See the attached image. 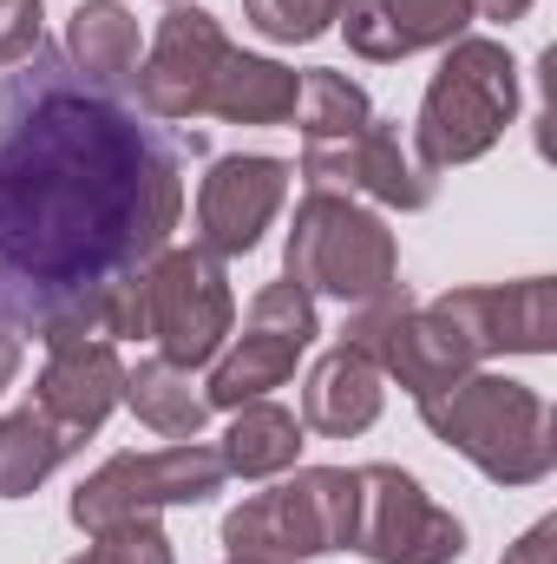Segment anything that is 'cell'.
<instances>
[{
	"label": "cell",
	"instance_id": "1",
	"mask_svg": "<svg viewBox=\"0 0 557 564\" xmlns=\"http://www.w3.org/2000/svg\"><path fill=\"white\" fill-rule=\"evenodd\" d=\"M184 151L132 99L86 86L59 46L0 73V328L139 341L151 257L184 224Z\"/></svg>",
	"mask_w": 557,
	"mask_h": 564
},
{
	"label": "cell",
	"instance_id": "2",
	"mask_svg": "<svg viewBox=\"0 0 557 564\" xmlns=\"http://www.w3.org/2000/svg\"><path fill=\"white\" fill-rule=\"evenodd\" d=\"M419 421L439 446H452L466 466H479L492 486H538L557 466L551 408L538 388L512 375H466L419 401Z\"/></svg>",
	"mask_w": 557,
	"mask_h": 564
},
{
	"label": "cell",
	"instance_id": "3",
	"mask_svg": "<svg viewBox=\"0 0 557 564\" xmlns=\"http://www.w3.org/2000/svg\"><path fill=\"white\" fill-rule=\"evenodd\" d=\"M512 119H518V59L505 53V40L459 33L446 46L439 73L426 79V99L414 119V158L439 177L452 164L485 158Z\"/></svg>",
	"mask_w": 557,
	"mask_h": 564
},
{
	"label": "cell",
	"instance_id": "4",
	"mask_svg": "<svg viewBox=\"0 0 557 564\" xmlns=\"http://www.w3.org/2000/svg\"><path fill=\"white\" fill-rule=\"evenodd\" d=\"M282 276L308 295H335V302L361 308L401 282V243L368 204L308 184L295 204L288 243H282Z\"/></svg>",
	"mask_w": 557,
	"mask_h": 564
},
{
	"label": "cell",
	"instance_id": "5",
	"mask_svg": "<svg viewBox=\"0 0 557 564\" xmlns=\"http://www.w3.org/2000/svg\"><path fill=\"white\" fill-rule=\"evenodd\" d=\"M348 539H354V473L348 466H295V479L243 499L223 519L230 558L302 564L321 552H348Z\"/></svg>",
	"mask_w": 557,
	"mask_h": 564
},
{
	"label": "cell",
	"instance_id": "6",
	"mask_svg": "<svg viewBox=\"0 0 557 564\" xmlns=\"http://www.w3.org/2000/svg\"><path fill=\"white\" fill-rule=\"evenodd\" d=\"M223 453L204 446V440H177V446H157V453H112L99 473L79 479L73 492V525L79 532H106L119 519H144V512H164V506H204L223 492Z\"/></svg>",
	"mask_w": 557,
	"mask_h": 564
},
{
	"label": "cell",
	"instance_id": "7",
	"mask_svg": "<svg viewBox=\"0 0 557 564\" xmlns=\"http://www.w3.org/2000/svg\"><path fill=\"white\" fill-rule=\"evenodd\" d=\"M139 289H144V335L157 341V355L171 368H204L237 335V295H230V276H223V257H210L197 243L151 257Z\"/></svg>",
	"mask_w": 557,
	"mask_h": 564
},
{
	"label": "cell",
	"instance_id": "8",
	"mask_svg": "<svg viewBox=\"0 0 557 564\" xmlns=\"http://www.w3.org/2000/svg\"><path fill=\"white\" fill-rule=\"evenodd\" d=\"M341 341H348V348H361V355H368L387 381H401L414 401L439 394V388H452V381H466V375L479 368V361H472V348L459 341V328H452V322H439V315H433V302H414V289H407V282H394L387 295L361 302V308L348 315Z\"/></svg>",
	"mask_w": 557,
	"mask_h": 564
},
{
	"label": "cell",
	"instance_id": "9",
	"mask_svg": "<svg viewBox=\"0 0 557 564\" xmlns=\"http://www.w3.org/2000/svg\"><path fill=\"white\" fill-rule=\"evenodd\" d=\"M321 335V315H315V295L295 289V282H263L250 295V315H243V335L223 341L210 381H204V401L210 414H237L243 401H270V388H282L295 375V361L308 355V341Z\"/></svg>",
	"mask_w": 557,
	"mask_h": 564
},
{
	"label": "cell",
	"instance_id": "10",
	"mask_svg": "<svg viewBox=\"0 0 557 564\" xmlns=\"http://www.w3.org/2000/svg\"><path fill=\"white\" fill-rule=\"evenodd\" d=\"M348 552L368 564H459L466 558V525L459 512L433 506V492L414 473L374 459L354 466V539Z\"/></svg>",
	"mask_w": 557,
	"mask_h": 564
},
{
	"label": "cell",
	"instance_id": "11",
	"mask_svg": "<svg viewBox=\"0 0 557 564\" xmlns=\"http://www.w3.org/2000/svg\"><path fill=\"white\" fill-rule=\"evenodd\" d=\"M230 53H237V46H230L223 20H217L210 7H197V0L171 7V13L157 20V33H151V53L139 59L132 106H139L144 119H157V126H190V119H204L210 86H217V73H223Z\"/></svg>",
	"mask_w": 557,
	"mask_h": 564
},
{
	"label": "cell",
	"instance_id": "12",
	"mask_svg": "<svg viewBox=\"0 0 557 564\" xmlns=\"http://www.w3.org/2000/svg\"><path fill=\"white\" fill-rule=\"evenodd\" d=\"M302 177L315 191H341V197H374L394 210H426L439 177L401 144V132L387 119H368L361 132L328 144H302Z\"/></svg>",
	"mask_w": 557,
	"mask_h": 564
},
{
	"label": "cell",
	"instance_id": "13",
	"mask_svg": "<svg viewBox=\"0 0 557 564\" xmlns=\"http://www.w3.org/2000/svg\"><path fill=\"white\" fill-rule=\"evenodd\" d=\"M288 177H295V164H282L270 151L210 158V171L197 184V250L250 257L263 243V230L276 224L282 197H288Z\"/></svg>",
	"mask_w": 557,
	"mask_h": 564
},
{
	"label": "cell",
	"instance_id": "14",
	"mask_svg": "<svg viewBox=\"0 0 557 564\" xmlns=\"http://www.w3.org/2000/svg\"><path fill=\"white\" fill-rule=\"evenodd\" d=\"M433 315L459 328V341L472 348V361H492V355H551L557 348L551 276L446 289V295L433 302Z\"/></svg>",
	"mask_w": 557,
	"mask_h": 564
},
{
	"label": "cell",
	"instance_id": "15",
	"mask_svg": "<svg viewBox=\"0 0 557 564\" xmlns=\"http://www.w3.org/2000/svg\"><path fill=\"white\" fill-rule=\"evenodd\" d=\"M26 408L40 421H53L66 440H92L99 426L112 421V408H125V361H119V341H99V335H59L46 341V368L26 394Z\"/></svg>",
	"mask_w": 557,
	"mask_h": 564
},
{
	"label": "cell",
	"instance_id": "16",
	"mask_svg": "<svg viewBox=\"0 0 557 564\" xmlns=\"http://www.w3.org/2000/svg\"><path fill=\"white\" fill-rule=\"evenodd\" d=\"M472 20V0H348L341 7V33L361 59L394 66L433 46H452Z\"/></svg>",
	"mask_w": 557,
	"mask_h": 564
},
{
	"label": "cell",
	"instance_id": "17",
	"mask_svg": "<svg viewBox=\"0 0 557 564\" xmlns=\"http://www.w3.org/2000/svg\"><path fill=\"white\" fill-rule=\"evenodd\" d=\"M381 401H387V375L361 355V348H348V341H335L315 368H308V381H302V433H321V440H354V433H368V426L381 421Z\"/></svg>",
	"mask_w": 557,
	"mask_h": 564
},
{
	"label": "cell",
	"instance_id": "18",
	"mask_svg": "<svg viewBox=\"0 0 557 564\" xmlns=\"http://www.w3.org/2000/svg\"><path fill=\"white\" fill-rule=\"evenodd\" d=\"M59 53H66V66L86 86H99L112 99H132L144 53H139V20H132L125 0H79L73 20H66V46Z\"/></svg>",
	"mask_w": 557,
	"mask_h": 564
},
{
	"label": "cell",
	"instance_id": "19",
	"mask_svg": "<svg viewBox=\"0 0 557 564\" xmlns=\"http://www.w3.org/2000/svg\"><path fill=\"white\" fill-rule=\"evenodd\" d=\"M295 93H302V73H288L282 59L230 53L223 73H217V86H210L204 119H230V126H288V119H295Z\"/></svg>",
	"mask_w": 557,
	"mask_h": 564
},
{
	"label": "cell",
	"instance_id": "20",
	"mask_svg": "<svg viewBox=\"0 0 557 564\" xmlns=\"http://www.w3.org/2000/svg\"><path fill=\"white\" fill-rule=\"evenodd\" d=\"M125 408H132L151 433H164V440H197L204 421H210V401H204V388L190 381V368H171L164 355L125 368Z\"/></svg>",
	"mask_w": 557,
	"mask_h": 564
},
{
	"label": "cell",
	"instance_id": "21",
	"mask_svg": "<svg viewBox=\"0 0 557 564\" xmlns=\"http://www.w3.org/2000/svg\"><path fill=\"white\" fill-rule=\"evenodd\" d=\"M223 473L237 479H270V473H288L302 459V421L276 408V401H243L230 414V433H223Z\"/></svg>",
	"mask_w": 557,
	"mask_h": 564
},
{
	"label": "cell",
	"instance_id": "22",
	"mask_svg": "<svg viewBox=\"0 0 557 564\" xmlns=\"http://www.w3.org/2000/svg\"><path fill=\"white\" fill-rule=\"evenodd\" d=\"M73 453H79V440H66L59 426L40 421L33 408L0 414V499H26V492L46 486Z\"/></svg>",
	"mask_w": 557,
	"mask_h": 564
},
{
	"label": "cell",
	"instance_id": "23",
	"mask_svg": "<svg viewBox=\"0 0 557 564\" xmlns=\"http://www.w3.org/2000/svg\"><path fill=\"white\" fill-rule=\"evenodd\" d=\"M374 119V99L348 79V73H328V66H308L302 73V93H295V126H302V144H328L348 139Z\"/></svg>",
	"mask_w": 557,
	"mask_h": 564
},
{
	"label": "cell",
	"instance_id": "24",
	"mask_svg": "<svg viewBox=\"0 0 557 564\" xmlns=\"http://www.w3.org/2000/svg\"><path fill=\"white\" fill-rule=\"evenodd\" d=\"M341 7L348 0H243V20L276 46H308L341 20Z\"/></svg>",
	"mask_w": 557,
	"mask_h": 564
},
{
	"label": "cell",
	"instance_id": "25",
	"mask_svg": "<svg viewBox=\"0 0 557 564\" xmlns=\"http://www.w3.org/2000/svg\"><path fill=\"white\" fill-rule=\"evenodd\" d=\"M73 564H177V552H171L157 512H144V519H119V525L92 532V545Z\"/></svg>",
	"mask_w": 557,
	"mask_h": 564
},
{
	"label": "cell",
	"instance_id": "26",
	"mask_svg": "<svg viewBox=\"0 0 557 564\" xmlns=\"http://www.w3.org/2000/svg\"><path fill=\"white\" fill-rule=\"evenodd\" d=\"M46 46V0H0V73Z\"/></svg>",
	"mask_w": 557,
	"mask_h": 564
},
{
	"label": "cell",
	"instance_id": "27",
	"mask_svg": "<svg viewBox=\"0 0 557 564\" xmlns=\"http://www.w3.org/2000/svg\"><path fill=\"white\" fill-rule=\"evenodd\" d=\"M551 552H557V519H538V525L505 552V564H551Z\"/></svg>",
	"mask_w": 557,
	"mask_h": 564
},
{
	"label": "cell",
	"instance_id": "28",
	"mask_svg": "<svg viewBox=\"0 0 557 564\" xmlns=\"http://www.w3.org/2000/svg\"><path fill=\"white\" fill-rule=\"evenodd\" d=\"M20 361H26V348H20V335L13 328H0V394L20 381Z\"/></svg>",
	"mask_w": 557,
	"mask_h": 564
},
{
	"label": "cell",
	"instance_id": "29",
	"mask_svg": "<svg viewBox=\"0 0 557 564\" xmlns=\"http://www.w3.org/2000/svg\"><path fill=\"white\" fill-rule=\"evenodd\" d=\"M472 13L505 20V26H512V20H525V13H532V0H472Z\"/></svg>",
	"mask_w": 557,
	"mask_h": 564
},
{
	"label": "cell",
	"instance_id": "30",
	"mask_svg": "<svg viewBox=\"0 0 557 564\" xmlns=\"http://www.w3.org/2000/svg\"><path fill=\"white\" fill-rule=\"evenodd\" d=\"M230 564H282V558H230Z\"/></svg>",
	"mask_w": 557,
	"mask_h": 564
},
{
	"label": "cell",
	"instance_id": "31",
	"mask_svg": "<svg viewBox=\"0 0 557 564\" xmlns=\"http://www.w3.org/2000/svg\"><path fill=\"white\" fill-rule=\"evenodd\" d=\"M164 7H184V0H164Z\"/></svg>",
	"mask_w": 557,
	"mask_h": 564
}]
</instances>
